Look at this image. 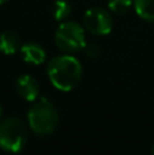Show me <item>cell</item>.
I'll return each mask as SVG.
<instances>
[{
  "label": "cell",
  "instance_id": "1",
  "mask_svg": "<svg viewBox=\"0 0 154 155\" xmlns=\"http://www.w3.org/2000/svg\"><path fill=\"white\" fill-rule=\"evenodd\" d=\"M51 83L60 91H71L79 84L82 79V64L71 54L56 56L46 67Z\"/></svg>",
  "mask_w": 154,
  "mask_h": 155
},
{
  "label": "cell",
  "instance_id": "2",
  "mask_svg": "<svg viewBox=\"0 0 154 155\" xmlns=\"http://www.w3.org/2000/svg\"><path fill=\"white\" fill-rule=\"evenodd\" d=\"M27 120L32 131L38 136L51 135L59 123L56 107L46 98L35 99L27 113Z\"/></svg>",
  "mask_w": 154,
  "mask_h": 155
},
{
  "label": "cell",
  "instance_id": "3",
  "mask_svg": "<svg viewBox=\"0 0 154 155\" xmlns=\"http://www.w3.org/2000/svg\"><path fill=\"white\" fill-rule=\"evenodd\" d=\"M27 143V128L18 117L5 118L0 123V148L7 153H18Z\"/></svg>",
  "mask_w": 154,
  "mask_h": 155
},
{
  "label": "cell",
  "instance_id": "4",
  "mask_svg": "<svg viewBox=\"0 0 154 155\" xmlns=\"http://www.w3.org/2000/svg\"><path fill=\"white\" fill-rule=\"evenodd\" d=\"M55 42L64 53H75L86 46L85 30L76 22H63L55 33Z\"/></svg>",
  "mask_w": 154,
  "mask_h": 155
},
{
  "label": "cell",
  "instance_id": "5",
  "mask_svg": "<svg viewBox=\"0 0 154 155\" xmlns=\"http://www.w3.org/2000/svg\"><path fill=\"white\" fill-rule=\"evenodd\" d=\"M83 25L94 35H106L112 31L113 19L111 14L101 7H93L85 12Z\"/></svg>",
  "mask_w": 154,
  "mask_h": 155
},
{
  "label": "cell",
  "instance_id": "6",
  "mask_svg": "<svg viewBox=\"0 0 154 155\" xmlns=\"http://www.w3.org/2000/svg\"><path fill=\"white\" fill-rule=\"evenodd\" d=\"M15 88L19 97H22L25 101L29 102H34L38 98V94H40V84H38L37 79L34 76L29 75V74L21 75L16 79Z\"/></svg>",
  "mask_w": 154,
  "mask_h": 155
},
{
  "label": "cell",
  "instance_id": "7",
  "mask_svg": "<svg viewBox=\"0 0 154 155\" xmlns=\"http://www.w3.org/2000/svg\"><path fill=\"white\" fill-rule=\"evenodd\" d=\"M21 54L22 59L26 63L33 65H40L44 63L46 57V53L44 48L37 42H27L21 46Z\"/></svg>",
  "mask_w": 154,
  "mask_h": 155
},
{
  "label": "cell",
  "instance_id": "8",
  "mask_svg": "<svg viewBox=\"0 0 154 155\" xmlns=\"http://www.w3.org/2000/svg\"><path fill=\"white\" fill-rule=\"evenodd\" d=\"M21 37L18 33L12 30H5L0 34V52L7 56L15 54L18 51H21Z\"/></svg>",
  "mask_w": 154,
  "mask_h": 155
},
{
  "label": "cell",
  "instance_id": "9",
  "mask_svg": "<svg viewBox=\"0 0 154 155\" xmlns=\"http://www.w3.org/2000/svg\"><path fill=\"white\" fill-rule=\"evenodd\" d=\"M134 5L139 18L154 22V0H135Z\"/></svg>",
  "mask_w": 154,
  "mask_h": 155
},
{
  "label": "cell",
  "instance_id": "10",
  "mask_svg": "<svg viewBox=\"0 0 154 155\" xmlns=\"http://www.w3.org/2000/svg\"><path fill=\"white\" fill-rule=\"evenodd\" d=\"M71 14V4L65 0H56L52 5V15L56 21H65Z\"/></svg>",
  "mask_w": 154,
  "mask_h": 155
},
{
  "label": "cell",
  "instance_id": "11",
  "mask_svg": "<svg viewBox=\"0 0 154 155\" xmlns=\"http://www.w3.org/2000/svg\"><path fill=\"white\" fill-rule=\"evenodd\" d=\"M132 3L134 0H109L108 5H109V10L113 14L123 15V14H126L131 8Z\"/></svg>",
  "mask_w": 154,
  "mask_h": 155
},
{
  "label": "cell",
  "instance_id": "12",
  "mask_svg": "<svg viewBox=\"0 0 154 155\" xmlns=\"http://www.w3.org/2000/svg\"><path fill=\"white\" fill-rule=\"evenodd\" d=\"M85 52H86V54L89 57H92V59H95V57L100 56L101 49H100V46L95 45V44H89V45L85 46Z\"/></svg>",
  "mask_w": 154,
  "mask_h": 155
},
{
  "label": "cell",
  "instance_id": "13",
  "mask_svg": "<svg viewBox=\"0 0 154 155\" xmlns=\"http://www.w3.org/2000/svg\"><path fill=\"white\" fill-rule=\"evenodd\" d=\"M5 2H7V0H0V5H2V4H4Z\"/></svg>",
  "mask_w": 154,
  "mask_h": 155
},
{
  "label": "cell",
  "instance_id": "14",
  "mask_svg": "<svg viewBox=\"0 0 154 155\" xmlns=\"http://www.w3.org/2000/svg\"><path fill=\"white\" fill-rule=\"evenodd\" d=\"M2 112H3V109H2V105H0V117H2Z\"/></svg>",
  "mask_w": 154,
  "mask_h": 155
},
{
  "label": "cell",
  "instance_id": "15",
  "mask_svg": "<svg viewBox=\"0 0 154 155\" xmlns=\"http://www.w3.org/2000/svg\"><path fill=\"white\" fill-rule=\"evenodd\" d=\"M153 154H154V147H153Z\"/></svg>",
  "mask_w": 154,
  "mask_h": 155
}]
</instances>
